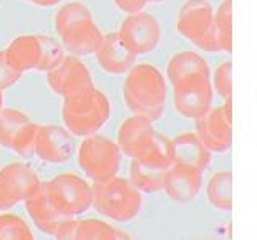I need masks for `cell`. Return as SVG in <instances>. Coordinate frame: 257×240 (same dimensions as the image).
<instances>
[{"label": "cell", "instance_id": "1", "mask_svg": "<svg viewBox=\"0 0 257 240\" xmlns=\"http://www.w3.org/2000/svg\"><path fill=\"white\" fill-rule=\"evenodd\" d=\"M166 93L165 76L150 63L135 65L126 73L123 85L124 101L138 116L148 119L160 118L165 110Z\"/></svg>", "mask_w": 257, "mask_h": 240}, {"label": "cell", "instance_id": "2", "mask_svg": "<svg viewBox=\"0 0 257 240\" xmlns=\"http://www.w3.org/2000/svg\"><path fill=\"white\" fill-rule=\"evenodd\" d=\"M110 114V101L95 86L65 98L63 119L76 134L91 133L101 126Z\"/></svg>", "mask_w": 257, "mask_h": 240}, {"label": "cell", "instance_id": "3", "mask_svg": "<svg viewBox=\"0 0 257 240\" xmlns=\"http://www.w3.org/2000/svg\"><path fill=\"white\" fill-rule=\"evenodd\" d=\"M214 10L207 0H188L179 9L176 27L184 38L204 52H221V45L212 29Z\"/></svg>", "mask_w": 257, "mask_h": 240}, {"label": "cell", "instance_id": "4", "mask_svg": "<svg viewBox=\"0 0 257 240\" xmlns=\"http://www.w3.org/2000/svg\"><path fill=\"white\" fill-rule=\"evenodd\" d=\"M119 40L135 55H145L153 52L161 40V27L158 20L148 12L130 14L118 29Z\"/></svg>", "mask_w": 257, "mask_h": 240}, {"label": "cell", "instance_id": "5", "mask_svg": "<svg viewBox=\"0 0 257 240\" xmlns=\"http://www.w3.org/2000/svg\"><path fill=\"white\" fill-rule=\"evenodd\" d=\"M173 101L176 110L188 118H201L211 110V76L193 75L173 85Z\"/></svg>", "mask_w": 257, "mask_h": 240}, {"label": "cell", "instance_id": "6", "mask_svg": "<svg viewBox=\"0 0 257 240\" xmlns=\"http://www.w3.org/2000/svg\"><path fill=\"white\" fill-rule=\"evenodd\" d=\"M48 86L57 95L68 98L93 86L88 67L75 55H65L63 60L50 72H47Z\"/></svg>", "mask_w": 257, "mask_h": 240}, {"label": "cell", "instance_id": "7", "mask_svg": "<svg viewBox=\"0 0 257 240\" xmlns=\"http://www.w3.org/2000/svg\"><path fill=\"white\" fill-rule=\"evenodd\" d=\"M38 189V179L30 167L10 164L0 171V209L29 199Z\"/></svg>", "mask_w": 257, "mask_h": 240}, {"label": "cell", "instance_id": "8", "mask_svg": "<svg viewBox=\"0 0 257 240\" xmlns=\"http://www.w3.org/2000/svg\"><path fill=\"white\" fill-rule=\"evenodd\" d=\"M58 35L63 47L75 57L95 55L103 40L101 30L98 29L93 17L75 22Z\"/></svg>", "mask_w": 257, "mask_h": 240}, {"label": "cell", "instance_id": "9", "mask_svg": "<svg viewBox=\"0 0 257 240\" xmlns=\"http://www.w3.org/2000/svg\"><path fill=\"white\" fill-rule=\"evenodd\" d=\"M45 194L60 214L78 212L86 204V189L76 177L62 176L47 185Z\"/></svg>", "mask_w": 257, "mask_h": 240}, {"label": "cell", "instance_id": "10", "mask_svg": "<svg viewBox=\"0 0 257 240\" xmlns=\"http://www.w3.org/2000/svg\"><path fill=\"white\" fill-rule=\"evenodd\" d=\"M231 123V98L222 106L207 110L198 118V131L202 141L212 149H226L231 139L229 134Z\"/></svg>", "mask_w": 257, "mask_h": 240}, {"label": "cell", "instance_id": "11", "mask_svg": "<svg viewBox=\"0 0 257 240\" xmlns=\"http://www.w3.org/2000/svg\"><path fill=\"white\" fill-rule=\"evenodd\" d=\"M96 62L108 75H124L135 67L136 55L131 53L119 40L116 32L103 34L100 48L96 50Z\"/></svg>", "mask_w": 257, "mask_h": 240}, {"label": "cell", "instance_id": "12", "mask_svg": "<svg viewBox=\"0 0 257 240\" xmlns=\"http://www.w3.org/2000/svg\"><path fill=\"white\" fill-rule=\"evenodd\" d=\"M4 53L10 67L19 73L38 70L42 60V38L40 35H20L9 43Z\"/></svg>", "mask_w": 257, "mask_h": 240}, {"label": "cell", "instance_id": "13", "mask_svg": "<svg viewBox=\"0 0 257 240\" xmlns=\"http://www.w3.org/2000/svg\"><path fill=\"white\" fill-rule=\"evenodd\" d=\"M138 197L126 184L113 182L98 190V205L108 215L124 219L133 215L138 209Z\"/></svg>", "mask_w": 257, "mask_h": 240}, {"label": "cell", "instance_id": "14", "mask_svg": "<svg viewBox=\"0 0 257 240\" xmlns=\"http://www.w3.org/2000/svg\"><path fill=\"white\" fill-rule=\"evenodd\" d=\"M80 159L83 167L88 169L93 176H103L111 171V166L116 161V151L105 138H93L83 143Z\"/></svg>", "mask_w": 257, "mask_h": 240}, {"label": "cell", "instance_id": "15", "mask_svg": "<svg viewBox=\"0 0 257 240\" xmlns=\"http://www.w3.org/2000/svg\"><path fill=\"white\" fill-rule=\"evenodd\" d=\"M35 151L45 161H63L70 154V139L62 128L40 126L35 139Z\"/></svg>", "mask_w": 257, "mask_h": 240}, {"label": "cell", "instance_id": "16", "mask_svg": "<svg viewBox=\"0 0 257 240\" xmlns=\"http://www.w3.org/2000/svg\"><path fill=\"white\" fill-rule=\"evenodd\" d=\"M166 73H168V81L171 85H174V83H178L179 80H184L193 75L211 76V70L207 67V62L199 53L184 50V52L174 53L171 57V60L168 62Z\"/></svg>", "mask_w": 257, "mask_h": 240}, {"label": "cell", "instance_id": "17", "mask_svg": "<svg viewBox=\"0 0 257 240\" xmlns=\"http://www.w3.org/2000/svg\"><path fill=\"white\" fill-rule=\"evenodd\" d=\"M27 202V209H29L30 215L34 217V220L42 230L53 232L55 228H60L62 220H60V212L52 205L48 200L45 189H37L35 194H32Z\"/></svg>", "mask_w": 257, "mask_h": 240}, {"label": "cell", "instance_id": "18", "mask_svg": "<svg viewBox=\"0 0 257 240\" xmlns=\"http://www.w3.org/2000/svg\"><path fill=\"white\" fill-rule=\"evenodd\" d=\"M119 138H121V143L128 152H143L153 138L150 119L143 116L126 119L121 126Z\"/></svg>", "mask_w": 257, "mask_h": 240}, {"label": "cell", "instance_id": "19", "mask_svg": "<svg viewBox=\"0 0 257 240\" xmlns=\"http://www.w3.org/2000/svg\"><path fill=\"white\" fill-rule=\"evenodd\" d=\"M212 29L221 45V52L232 50V0H222L212 14Z\"/></svg>", "mask_w": 257, "mask_h": 240}, {"label": "cell", "instance_id": "20", "mask_svg": "<svg viewBox=\"0 0 257 240\" xmlns=\"http://www.w3.org/2000/svg\"><path fill=\"white\" fill-rule=\"evenodd\" d=\"M30 119L25 116L24 113L17 110H9V108H2L0 110V144L5 148H10L14 138L22 129L24 124L29 123Z\"/></svg>", "mask_w": 257, "mask_h": 240}, {"label": "cell", "instance_id": "21", "mask_svg": "<svg viewBox=\"0 0 257 240\" xmlns=\"http://www.w3.org/2000/svg\"><path fill=\"white\" fill-rule=\"evenodd\" d=\"M168 189L176 199H188L198 189V176L193 169H178L169 176Z\"/></svg>", "mask_w": 257, "mask_h": 240}, {"label": "cell", "instance_id": "22", "mask_svg": "<svg viewBox=\"0 0 257 240\" xmlns=\"http://www.w3.org/2000/svg\"><path fill=\"white\" fill-rule=\"evenodd\" d=\"M174 151L179 159L183 161H188L191 164H196V166H202L207 159L204 148L199 144V141L194 138L193 134H183L179 136L174 143Z\"/></svg>", "mask_w": 257, "mask_h": 240}, {"label": "cell", "instance_id": "23", "mask_svg": "<svg viewBox=\"0 0 257 240\" xmlns=\"http://www.w3.org/2000/svg\"><path fill=\"white\" fill-rule=\"evenodd\" d=\"M90 17H91V12L88 10V7H85L83 4L68 2V4H65L58 9V12L55 14V20H53V24H55L57 34H62L67 27L75 24V22L83 20V19H90Z\"/></svg>", "mask_w": 257, "mask_h": 240}, {"label": "cell", "instance_id": "24", "mask_svg": "<svg viewBox=\"0 0 257 240\" xmlns=\"http://www.w3.org/2000/svg\"><path fill=\"white\" fill-rule=\"evenodd\" d=\"M0 240H34L25 222L15 215H0Z\"/></svg>", "mask_w": 257, "mask_h": 240}, {"label": "cell", "instance_id": "25", "mask_svg": "<svg viewBox=\"0 0 257 240\" xmlns=\"http://www.w3.org/2000/svg\"><path fill=\"white\" fill-rule=\"evenodd\" d=\"M40 38H42V60H40L38 72H50V70H53L62 62L65 53L62 45L57 40H53L52 37L40 35Z\"/></svg>", "mask_w": 257, "mask_h": 240}, {"label": "cell", "instance_id": "26", "mask_svg": "<svg viewBox=\"0 0 257 240\" xmlns=\"http://www.w3.org/2000/svg\"><path fill=\"white\" fill-rule=\"evenodd\" d=\"M231 62H222L217 65V68L214 70L212 75L211 86L217 91V95L224 100H229L232 93V78H231Z\"/></svg>", "mask_w": 257, "mask_h": 240}, {"label": "cell", "instance_id": "27", "mask_svg": "<svg viewBox=\"0 0 257 240\" xmlns=\"http://www.w3.org/2000/svg\"><path fill=\"white\" fill-rule=\"evenodd\" d=\"M38 129H40V126L35 123H32V121L24 124L22 129L17 133V136L14 138L10 148H12L14 151L20 152V154H27V152H30L35 148V139H37Z\"/></svg>", "mask_w": 257, "mask_h": 240}, {"label": "cell", "instance_id": "28", "mask_svg": "<svg viewBox=\"0 0 257 240\" xmlns=\"http://www.w3.org/2000/svg\"><path fill=\"white\" fill-rule=\"evenodd\" d=\"M209 197L216 205L222 207V209H227L229 202H231V197H229V177L224 174V176H217L211 181L209 184Z\"/></svg>", "mask_w": 257, "mask_h": 240}, {"label": "cell", "instance_id": "29", "mask_svg": "<svg viewBox=\"0 0 257 240\" xmlns=\"http://www.w3.org/2000/svg\"><path fill=\"white\" fill-rule=\"evenodd\" d=\"M20 76L22 73H19L17 70L10 67V63L7 62V58H5L4 50L0 52V91L14 86L20 80Z\"/></svg>", "mask_w": 257, "mask_h": 240}, {"label": "cell", "instance_id": "30", "mask_svg": "<svg viewBox=\"0 0 257 240\" xmlns=\"http://www.w3.org/2000/svg\"><path fill=\"white\" fill-rule=\"evenodd\" d=\"M135 176L138 177V182L145 187H156L161 182V172L151 166L138 164V167H135Z\"/></svg>", "mask_w": 257, "mask_h": 240}, {"label": "cell", "instance_id": "31", "mask_svg": "<svg viewBox=\"0 0 257 240\" xmlns=\"http://www.w3.org/2000/svg\"><path fill=\"white\" fill-rule=\"evenodd\" d=\"M150 0H113V4L124 14H136L145 9Z\"/></svg>", "mask_w": 257, "mask_h": 240}, {"label": "cell", "instance_id": "32", "mask_svg": "<svg viewBox=\"0 0 257 240\" xmlns=\"http://www.w3.org/2000/svg\"><path fill=\"white\" fill-rule=\"evenodd\" d=\"M108 237V230L103 228L101 225L98 227H85L81 228L78 233V240H106Z\"/></svg>", "mask_w": 257, "mask_h": 240}, {"label": "cell", "instance_id": "33", "mask_svg": "<svg viewBox=\"0 0 257 240\" xmlns=\"http://www.w3.org/2000/svg\"><path fill=\"white\" fill-rule=\"evenodd\" d=\"M25 2H30L34 5H40V7H52V5L62 2V0H25Z\"/></svg>", "mask_w": 257, "mask_h": 240}, {"label": "cell", "instance_id": "34", "mask_svg": "<svg viewBox=\"0 0 257 240\" xmlns=\"http://www.w3.org/2000/svg\"><path fill=\"white\" fill-rule=\"evenodd\" d=\"M2 103H4V96H2V91H0V110H2Z\"/></svg>", "mask_w": 257, "mask_h": 240}, {"label": "cell", "instance_id": "35", "mask_svg": "<svg viewBox=\"0 0 257 240\" xmlns=\"http://www.w3.org/2000/svg\"><path fill=\"white\" fill-rule=\"evenodd\" d=\"M150 2H163V0H150Z\"/></svg>", "mask_w": 257, "mask_h": 240}]
</instances>
